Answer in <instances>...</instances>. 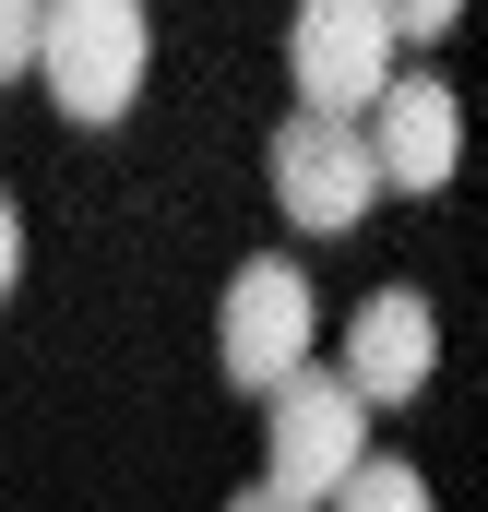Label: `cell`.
Here are the masks:
<instances>
[{
    "mask_svg": "<svg viewBox=\"0 0 488 512\" xmlns=\"http://www.w3.org/2000/svg\"><path fill=\"white\" fill-rule=\"evenodd\" d=\"M36 72H48V96H60L72 120H131V96H143V72H155L143 0H48Z\"/></svg>",
    "mask_w": 488,
    "mask_h": 512,
    "instance_id": "obj_1",
    "label": "cell"
},
{
    "mask_svg": "<svg viewBox=\"0 0 488 512\" xmlns=\"http://www.w3.org/2000/svg\"><path fill=\"white\" fill-rule=\"evenodd\" d=\"M262 405H274V465H262V489H250V501H262V512L334 501V489H346V465L369 453V393L346 382V370H286Z\"/></svg>",
    "mask_w": 488,
    "mask_h": 512,
    "instance_id": "obj_2",
    "label": "cell"
},
{
    "mask_svg": "<svg viewBox=\"0 0 488 512\" xmlns=\"http://www.w3.org/2000/svg\"><path fill=\"white\" fill-rule=\"evenodd\" d=\"M274 203L298 239H346L369 203H381V155H369V120H334V108H298L274 131Z\"/></svg>",
    "mask_w": 488,
    "mask_h": 512,
    "instance_id": "obj_3",
    "label": "cell"
},
{
    "mask_svg": "<svg viewBox=\"0 0 488 512\" xmlns=\"http://www.w3.org/2000/svg\"><path fill=\"white\" fill-rule=\"evenodd\" d=\"M286 72H298V108L369 120V96L393 84V12H381V0H298Z\"/></svg>",
    "mask_w": 488,
    "mask_h": 512,
    "instance_id": "obj_4",
    "label": "cell"
},
{
    "mask_svg": "<svg viewBox=\"0 0 488 512\" xmlns=\"http://www.w3.org/2000/svg\"><path fill=\"white\" fill-rule=\"evenodd\" d=\"M215 346H227V382H239V393H274L286 370H310V346H322V298H310V274H298V262H239V274H227V322H215Z\"/></svg>",
    "mask_w": 488,
    "mask_h": 512,
    "instance_id": "obj_5",
    "label": "cell"
},
{
    "mask_svg": "<svg viewBox=\"0 0 488 512\" xmlns=\"http://www.w3.org/2000/svg\"><path fill=\"white\" fill-rule=\"evenodd\" d=\"M369 155H381V191H441L465 167V96L429 72H393L369 96Z\"/></svg>",
    "mask_w": 488,
    "mask_h": 512,
    "instance_id": "obj_6",
    "label": "cell"
},
{
    "mask_svg": "<svg viewBox=\"0 0 488 512\" xmlns=\"http://www.w3.org/2000/svg\"><path fill=\"white\" fill-rule=\"evenodd\" d=\"M429 370H441V310H429L417 286L358 298V322H346V382H358L369 405H417Z\"/></svg>",
    "mask_w": 488,
    "mask_h": 512,
    "instance_id": "obj_7",
    "label": "cell"
},
{
    "mask_svg": "<svg viewBox=\"0 0 488 512\" xmlns=\"http://www.w3.org/2000/svg\"><path fill=\"white\" fill-rule=\"evenodd\" d=\"M334 501H358V512H417V501H429V477H417V465H381V453H358Z\"/></svg>",
    "mask_w": 488,
    "mask_h": 512,
    "instance_id": "obj_8",
    "label": "cell"
},
{
    "mask_svg": "<svg viewBox=\"0 0 488 512\" xmlns=\"http://www.w3.org/2000/svg\"><path fill=\"white\" fill-rule=\"evenodd\" d=\"M36 24H48V0H0V84L36 72Z\"/></svg>",
    "mask_w": 488,
    "mask_h": 512,
    "instance_id": "obj_9",
    "label": "cell"
},
{
    "mask_svg": "<svg viewBox=\"0 0 488 512\" xmlns=\"http://www.w3.org/2000/svg\"><path fill=\"white\" fill-rule=\"evenodd\" d=\"M381 12H393V36H417V48H429V36H453V24H465V0H381Z\"/></svg>",
    "mask_w": 488,
    "mask_h": 512,
    "instance_id": "obj_10",
    "label": "cell"
},
{
    "mask_svg": "<svg viewBox=\"0 0 488 512\" xmlns=\"http://www.w3.org/2000/svg\"><path fill=\"white\" fill-rule=\"evenodd\" d=\"M12 274H24V215L0 203V298H12Z\"/></svg>",
    "mask_w": 488,
    "mask_h": 512,
    "instance_id": "obj_11",
    "label": "cell"
}]
</instances>
